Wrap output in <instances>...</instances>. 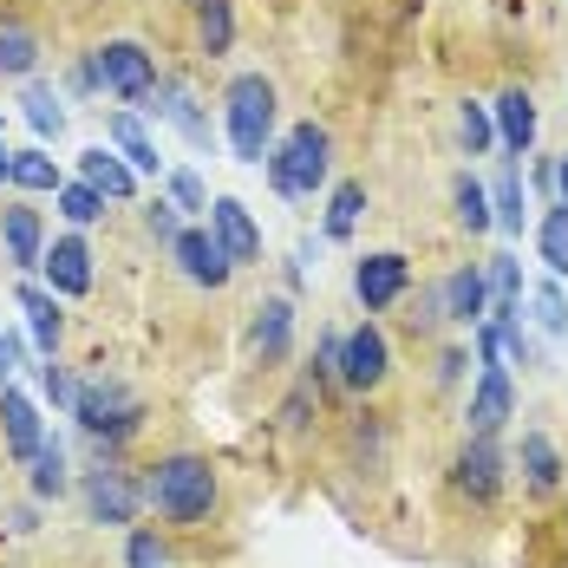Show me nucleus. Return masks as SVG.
Instances as JSON below:
<instances>
[{"label":"nucleus","instance_id":"36","mask_svg":"<svg viewBox=\"0 0 568 568\" xmlns=\"http://www.w3.org/2000/svg\"><path fill=\"white\" fill-rule=\"evenodd\" d=\"M314 418H321V386H314V379L301 373V386H294V393L282 398V432H307Z\"/></svg>","mask_w":568,"mask_h":568},{"label":"nucleus","instance_id":"13","mask_svg":"<svg viewBox=\"0 0 568 568\" xmlns=\"http://www.w3.org/2000/svg\"><path fill=\"white\" fill-rule=\"evenodd\" d=\"M210 235L223 242V255L235 268H262V223L248 216L242 196H216L210 203Z\"/></svg>","mask_w":568,"mask_h":568},{"label":"nucleus","instance_id":"44","mask_svg":"<svg viewBox=\"0 0 568 568\" xmlns=\"http://www.w3.org/2000/svg\"><path fill=\"white\" fill-rule=\"evenodd\" d=\"M432 379H438V386H457V379H464V346H438Z\"/></svg>","mask_w":568,"mask_h":568},{"label":"nucleus","instance_id":"11","mask_svg":"<svg viewBox=\"0 0 568 568\" xmlns=\"http://www.w3.org/2000/svg\"><path fill=\"white\" fill-rule=\"evenodd\" d=\"M40 275L53 287L59 301H85L92 282H99V268H92V242L72 229V235H53L47 242V255H40Z\"/></svg>","mask_w":568,"mask_h":568},{"label":"nucleus","instance_id":"43","mask_svg":"<svg viewBox=\"0 0 568 568\" xmlns=\"http://www.w3.org/2000/svg\"><path fill=\"white\" fill-rule=\"evenodd\" d=\"M20 359H27V341H20L13 327H0V386H7L13 373H20Z\"/></svg>","mask_w":568,"mask_h":568},{"label":"nucleus","instance_id":"15","mask_svg":"<svg viewBox=\"0 0 568 568\" xmlns=\"http://www.w3.org/2000/svg\"><path fill=\"white\" fill-rule=\"evenodd\" d=\"M0 445H7V457H13V464H27V457L47 445V418H40V405L20 393L13 379L0 386Z\"/></svg>","mask_w":568,"mask_h":568},{"label":"nucleus","instance_id":"16","mask_svg":"<svg viewBox=\"0 0 568 568\" xmlns=\"http://www.w3.org/2000/svg\"><path fill=\"white\" fill-rule=\"evenodd\" d=\"M248 353L262 359V366H275L294 353V301L287 294H268L255 314H248Z\"/></svg>","mask_w":568,"mask_h":568},{"label":"nucleus","instance_id":"12","mask_svg":"<svg viewBox=\"0 0 568 568\" xmlns=\"http://www.w3.org/2000/svg\"><path fill=\"white\" fill-rule=\"evenodd\" d=\"M510 418H516L510 366H484V373H477V386H470V405H464V432H470V438H497Z\"/></svg>","mask_w":568,"mask_h":568},{"label":"nucleus","instance_id":"41","mask_svg":"<svg viewBox=\"0 0 568 568\" xmlns=\"http://www.w3.org/2000/svg\"><path fill=\"white\" fill-rule=\"evenodd\" d=\"M144 229H151V242H164V248H171L176 229H183V210H176L171 196H151V203H144Z\"/></svg>","mask_w":568,"mask_h":568},{"label":"nucleus","instance_id":"34","mask_svg":"<svg viewBox=\"0 0 568 568\" xmlns=\"http://www.w3.org/2000/svg\"><path fill=\"white\" fill-rule=\"evenodd\" d=\"M457 138H464V151H470V158H484V151L497 144V118H490V105L464 99V105H457Z\"/></svg>","mask_w":568,"mask_h":568},{"label":"nucleus","instance_id":"10","mask_svg":"<svg viewBox=\"0 0 568 568\" xmlns=\"http://www.w3.org/2000/svg\"><path fill=\"white\" fill-rule=\"evenodd\" d=\"M353 294H359L366 314L398 307V301L412 294V255H398V248H373V255H359V262H353Z\"/></svg>","mask_w":568,"mask_h":568},{"label":"nucleus","instance_id":"20","mask_svg":"<svg viewBox=\"0 0 568 568\" xmlns=\"http://www.w3.org/2000/svg\"><path fill=\"white\" fill-rule=\"evenodd\" d=\"M516 464H523V490L529 497H556L568 477L562 452H556V438L549 432H523V452H516Z\"/></svg>","mask_w":568,"mask_h":568},{"label":"nucleus","instance_id":"19","mask_svg":"<svg viewBox=\"0 0 568 568\" xmlns=\"http://www.w3.org/2000/svg\"><path fill=\"white\" fill-rule=\"evenodd\" d=\"M20 307H27V334H33V346H40V359H53L59 341H65V301H59L47 282L20 275Z\"/></svg>","mask_w":568,"mask_h":568},{"label":"nucleus","instance_id":"24","mask_svg":"<svg viewBox=\"0 0 568 568\" xmlns=\"http://www.w3.org/2000/svg\"><path fill=\"white\" fill-rule=\"evenodd\" d=\"M190 33L203 59H229L235 47V0H190Z\"/></svg>","mask_w":568,"mask_h":568},{"label":"nucleus","instance_id":"4","mask_svg":"<svg viewBox=\"0 0 568 568\" xmlns=\"http://www.w3.org/2000/svg\"><path fill=\"white\" fill-rule=\"evenodd\" d=\"M275 118H282V92L268 72H235L223 85V131H229V151L235 164L262 171L268 144H275Z\"/></svg>","mask_w":568,"mask_h":568},{"label":"nucleus","instance_id":"21","mask_svg":"<svg viewBox=\"0 0 568 568\" xmlns=\"http://www.w3.org/2000/svg\"><path fill=\"white\" fill-rule=\"evenodd\" d=\"M40 59H47L40 27L7 13V20H0V79H33V72H40Z\"/></svg>","mask_w":568,"mask_h":568},{"label":"nucleus","instance_id":"47","mask_svg":"<svg viewBox=\"0 0 568 568\" xmlns=\"http://www.w3.org/2000/svg\"><path fill=\"white\" fill-rule=\"evenodd\" d=\"M7 171H13V151H7V144H0V183H7Z\"/></svg>","mask_w":568,"mask_h":568},{"label":"nucleus","instance_id":"35","mask_svg":"<svg viewBox=\"0 0 568 568\" xmlns=\"http://www.w3.org/2000/svg\"><path fill=\"white\" fill-rule=\"evenodd\" d=\"M164 196H171L183 216H210V183L196 171H164Z\"/></svg>","mask_w":568,"mask_h":568},{"label":"nucleus","instance_id":"42","mask_svg":"<svg viewBox=\"0 0 568 568\" xmlns=\"http://www.w3.org/2000/svg\"><path fill=\"white\" fill-rule=\"evenodd\" d=\"M40 393L53 398V412H72V393H79V379L59 366V353H53V359H40Z\"/></svg>","mask_w":568,"mask_h":568},{"label":"nucleus","instance_id":"28","mask_svg":"<svg viewBox=\"0 0 568 568\" xmlns=\"http://www.w3.org/2000/svg\"><path fill=\"white\" fill-rule=\"evenodd\" d=\"M20 112H27V124H33V138L47 144V138H59L65 131V99H59L53 79H20Z\"/></svg>","mask_w":568,"mask_h":568},{"label":"nucleus","instance_id":"1","mask_svg":"<svg viewBox=\"0 0 568 568\" xmlns=\"http://www.w3.org/2000/svg\"><path fill=\"white\" fill-rule=\"evenodd\" d=\"M144 510H158L164 529H210L223 510V477L203 452H158L144 470Z\"/></svg>","mask_w":568,"mask_h":568},{"label":"nucleus","instance_id":"14","mask_svg":"<svg viewBox=\"0 0 568 568\" xmlns=\"http://www.w3.org/2000/svg\"><path fill=\"white\" fill-rule=\"evenodd\" d=\"M0 255H7L13 275H33L40 255H47V216L27 210V203H7L0 210Z\"/></svg>","mask_w":568,"mask_h":568},{"label":"nucleus","instance_id":"17","mask_svg":"<svg viewBox=\"0 0 568 568\" xmlns=\"http://www.w3.org/2000/svg\"><path fill=\"white\" fill-rule=\"evenodd\" d=\"M151 112L164 118V124H176L196 151H210V118H203V99L183 85V79H171V72H158V92H151Z\"/></svg>","mask_w":568,"mask_h":568},{"label":"nucleus","instance_id":"46","mask_svg":"<svg viewBox=\"0 0 568 568\" xmlns=\"http://www.w3.org/2000/svg\"><path fill=\"white\" fill-rule=\"evenodd\" d=\"M556 203H562V210H568V151H562V158H556Z\"/></svg>","mask_w":568,"mask_h":568},{"label":"nucleus","instance_id":"30","mask_svg":"<svg viewBox=\"0 0 568 568\" xmlns=\"http://www.w3.org/2000/svg\"><path fill=\"white\" fill-rule=\"evenodd\" d=\"M7 183H13V190H33V196H53L65 176H59V164L47 158V144H27V151H13V171H7Z\"/></svg>","mask_w":568,"mask_h":568},{"label":"nucleus","instance_id":"9","mask_svg":"<svg viewBox=\"0 0 568 568\" xmlns=\"http://www.w3.org/2000/svg\"><path fill=\"white\" fill-rule=\"evenodd\" d=\"M164 255H171V268L196 287V294H223V287L235 282V262L223 255V242L210 235V223H183Z\"/></svg>","mask_w":568,"mask_h":568},{"label":"nucleus","instance_id":"23","mask_svg":"<svg viewBox=\"0 0 568 568\" xmlns=\"http://www.w3.org/2000/svg\"><path fill=\"white\" fill-rule=\"evenodd\" d=\"M490 118H497V144H504L510 158H523V151L536 144V99H529L523 85H510V92H497V105H490Z\"/></svg>","mask_w":568,"mask_h":568},{"label":"nucleus","instance_id":"7","mask_svg":"<svg viewBox=\"0 0 568 568\" xmlns=\"http://www.w3.org/2000/svg\"><path fill=\"white\" fill-rule=\"evenodd\" d=\"M510 484V457L497 438H464V452L452 457V497L470 510H490Z\"/></svg>","mask_w":568,"mask_h":568},{"label":"nucleus","instance_id":"40","mask_svg":"<svg viewBox=\"0 0 568 568\" xmlns=\"http://www.w3.org/2000/svg\"><path fill=\"white\" fill-rule=\"evenodd\" d=\"M405 327L418 334V341H432L438 327H445V294H438V282L418 287V301H412V314H405Z\"/></svg>","mask_w":568,"mask_h":568},{"label":"nucleus","instance_id":"45","mask_svg":"<svg viewBox=\"0 0 568 568\" xmlns=\"http://www.w3.org/2000/svg\"><path fill=\"white\" fill-rule=\"evenodd\" d=\"M40 510H47V504H33V497L13 504V510H7V529H13V536H33V529H40Z\"/></svg>","mask_w":568,"mask_h":568},{"label":"nucleus","instance_id":"31","mask_svg":"<svg viewBox=\"0 0 568 568\" xmlns=\"http://www.w3.org/2000/svg\"><path fill=\"white\" fill-rule=\"evenodd\" d=\"M536 248H542L549 275L568 282V210H562V203H549V210H542V223H536Z\"/></svg>","mask_w":568,"mask_h":568},{"label":"nucleus","instance_id":"6","mask_svg":"<svg viewBox=\"0 0 568 568\" xmlns=\"http://www.w3.org/2000/svg\"><path fill=\"white\" fill-rule=\"evenodd\" d=\"M72 490H79L85 523H99V529H131V523L144 516V484H138V470H124L118 457H99V470H85Z\"/></svg>","mask_w":568,"mask_h":568},{"label":"nucleus","instance_id":"26","mask_svg":"<svg viewBox=\"0 0 568 568\" xmlns=\"http://www.w3.org/2000/svg\"><path fill=\"white\" fill-rule=\"evenodd\" d=\"M105 131H112L118 158H124L131 171H138V176H158V183H164V158H158V144H151V131L138 124V112H112V118H105Z\"/></svg>","mask_w":568,"mask_h":568},{"label":"nucleus","instance_id":"5","mask_svg":"<svg viewBox=\"0 0 568 568\" xmlns=\"http://www.w3.org/2000/svg\"><path fill=\"white\" fill-rule=\"evenodd\" d=\"M85 65H92V85L99 92H112L124 112H138V105H151V92H158V53L144 47V40H99L92 53H85Z\"/></svg>","mask_w":568,"mask_h":568},{"label":"nucleus","instance_id":"32","mask_svg":"<svg viewBox=\"0 0 568 568\" xmlns=\"http://www.w3.org/2000/svg\"><path fill=\"white\" fill-rule=\"evenodd\" d=\"M53 196H59V216H65L72 229H92V223H105V196H99V190H92L85 176H72V183H59Z\"/></svg>","mask_w":568,"mask_h":568},{"label":"nucleus","instance_id":"39","mask_svg":"<svg viewBox=\"0 0 568 568\" xmlns=\"http://www.w3.org/2000/svg\"><path fill=\"white\" fill-rule=\"evenodd\" d=\"M353 457H366V470L386 464V425H379V412H359L353 418Z\"/></svg>","mask_w":568,"mask_h":568},{"label":"nucleus","instance_id":"18","mask_svg":"<svg viewBox=\"0 0 568 568\" xmlns=\"http://www.w3.org/2000/svg\"><path fill=\"white\" fill-rule=\"evenodd\" d=\"M445 294V327H477L490 314V287H484V262H457L452 275L438 282Z\"/></svg>","mask_w":568,"mask_h":568},{"label":"nucleus","instance_id":"8","mask_svg":"<svg viewBox=\"0 0 568 568\" xmlns=\"http://www.w3.org/2000/svg\"><path fill=\"white\" fill-rule=\"evenodd\" d=\"M393 379V341H386V327L366 314L359 327H346L341 334V386L346 393H379Z\"/></svg>","mask_w":568,"mask_h":568},{"label":"nucleus","instance_id":"37","mask_svg":"<svg viewBox=\"0 0 568 568\" xmlns=\"http://www.w3.org/2000/svg\"><path fill=\"white\" fill-rule=\"evenodd\" d=\"M124 568H176V562H171V549H164L158 529H131L124 536Z\"/></svg>","mask_w":568,"mask_h":568},{"label":"nucleus","instance_id":"38","mask_svg":"<svg viewBox=\"0 0 568 568\" xmlns=\"http://www.w3.org/2000/svg\"><path fill=\"white\" fill-rule=\"evenodd\" d=\"M536 327L549 341H568V301H562V282H542L536 287Z\"/></svg>","mask_w":568,"mask_h":568},{"label":"nucleus","instance_id":"33","mask_svg":"<svg viewBox=\"0 0 568 568\" xmlns=\"http://www.w3.org/2000/svg\"><path fill=\"white\" fill-rule=\"evenodd\" d=\"M452 203H457V223L470 229V235L497 229V223H490V190H484V183H477L470 171H457V176H452Z\"/></svg>","mask_w":568,"mask_h":568},{"label":"nucleus","instance_id":"27","mask_svg":"<svg viewBox=\"0 0 568 568\" xmlns=\"http://www.w3.org/2000/svg\"><path fill=\"white\" fill-rule=\"evenodd\" d=\"M490 223L504 235H523V223H529V190H523V164L516 158H504V171L490 183Z\"/></svg>","mask_w":568,"mask_h":568},{"label":"nucleus","instance_id":"22","mask_svg":"<svg viewBox=\"0 0 568 568\" xmlns=\"http://www.w3.org/2000/svg\"><path fill=\"white\" fill-rule=\"evenodd\" d=\"M65 490H72V457H65V445L47 432V445L27 457V497H33V504H59Z\"/></svg>","mask_w":568,"mask_h":568},{"label":"nucleus","instance_id":"3","mask_svg":"<svg viewBox=\"0 0 568 568\" xmlns=\"http://www.w3.org/2000/svg\"><path fill=\"white\" fill-rule=\"evenodd\" d=\"M72 418H79V432L92 438V452L99 457H118L138 432H144V398L131 393L118 373H92V379H79V393H72Z\"/></svg>","mask_w":568,"mask_h":568},{"label":"nucleus","instance_id":"29","mask_svg":"<svg viewBox=\"0 0 568 568\" xmlns=\"http://www.w3.org/2000/svg\"><path fill=\"white\" fill-rule=\"evenodd\" d=\"M359 216H366V183L346 176V183H334V196H327V223H321V235H327V242H346V235L359 229Z\"/></svg>","mask_w":568,"mask_h":568},{"label":"nucleus","instance_id":"2","mask_svg":"<svg viewBox=\"0 0 568 568\" xmlns=\"http://www.w3.org/2000/svg\"><path fill=\"white\" fill-rule=\"evenodd\" d=\"M262 171H268V190H275V196H287V203L321 196V190H327V176H334V131H327L321 118L287 124L282 138L268 144Z\"/></svg>","mask_w":568,"mask_h":568},{"label":"nucleus","instance_id":"25","mask_svg":"<svg viewBox=\"0 0 568 568\" xmlns=\"http://www.w3.org/2000/svg\"><path fill=\"white\" fill-rule=\"evenodd\" d=\"M79 176H85L105 203H131V196H138V171H131L118 151H105V144H92V151L79 158Z\"/></svg>","mask_w":568,"mask_h":568}]
</instances>
